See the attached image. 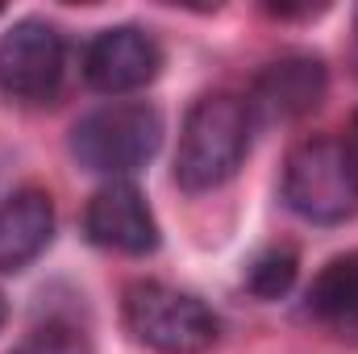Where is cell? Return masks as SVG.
<instances>
[{"label":"cell","instance_id":"obj_1","mask_svg":"<svg viewBox=\"0 0 358 354\" xmlns=\"http://www.w3.org/2000/svg\"><path fill=\"white\" fill-rule=\"evenodd\" d=\"M250 150V108L229 92L200 96L179 134L176 183L187 192H208L234 176Z\"/></svg>","mask_w":358,"mask_h":354},{"label":"cell","instance_id":"obj_2","mask_svg":"<svg viewBox=\"0 0 358 354\" xmlns=\"http://www.w3.org/2000/svg\"><path fill=\"white\" fill-rule=\"evenodd\" d=\"M283 200L296 217L338 225L358 208V155L338 138L300 142L283 167Z\"/></svg>","mask_w":358,"mask_h":354},{"label":"cell","instance_id":"obj_3","mask_svg":"<svg viewBox=\"0 0 358 354\" xmlns=\"http://www.w3.org/2000/svg\"><path fill=\"white\" fill-rule=\"evenodd\" d=\"M159 142H163V117L142 100L104 104L71 129V155L96 176H129L146 167Z\"/></svg>","mask_w":358,"mask_h":354},{"label":"cell","instance_id":"obj_4","mask_svg":"<svg viewBox=\"0 0 358 354\" xmlns=\"http://www.w3.org/2000/svg\"><path fill=\"white\" fill-rule=\"evenodd\" d=\"M125 325L159 354H204L217 342V317L167 283H134L125 292Z\"/></svg>","mask_w":358,"mask_h":354},{"label":"cell","instance_id":"obj_5","mask_svg":"<svg viewBox=\"0 0 358 354\" xmlns=\"http://www.w3.org/2000/svg\"><path fill=\"white\" fill-rule=\"evenodd\" d=\"M63 63H67V50L59 29L38 17L17 21L0 38V88L13 100H25V104L50 100L63 84Z\"/></svg>","mask_w":358,"mask_h":354},{"label":"cell","instance_id":"obj_6","mask_svg":"<svg viewBox=\"0 0 358 354\" xmlns=\"http://www.w3.org/2000/svg\"><path fill=\"white\" fill-rule=\"evenodd\" d=\"M163 67V50L159 42L138 29V25H117L96 34L84 55V76L96 92L121 96V92H138L146 88Z\"/></svg>","mask_w":358,"mask_h":354},{"label":"cell","instance_id":"obj_7","mask_svg":"<svg viewBox=\"0 0 358 354\" xmlns=\"http://www.w3.org/2000/svg\"><path fill=\"white\" fill-rule=\"evenodd\" d=\"M84 229H88V238L96 246L121 250V255H150V250L159 246L155 213H150L146 196H142L134 183H125V179L104 183V187L88 200Z\"/></svg>","mask_w":358,"mask_h":354},{"label":"cell","instance_id":"obj_8","mask_svg":"<svg viewBox=\"0 0 358 354\" xmlns=\"http://www.w3.org/2000/svg\"><path fill=\"white\" fill-rule=\"evenodd\" d=\"M329 88L325 63L313 55H283L267 63L255 80V92L246 100L250 113H259L263 121H296L304 113H313Z\"/></svg>","mask_w":358,"mask_h":354},{"label":"cell","instance_id":"obj_9","mask_svg":"<svg viewBox=\"0 0 358 354\" xmlns=\"http://www.w3.org/2000/svg\"><path fill=\"white\" fill-rule=\"evenodd\" d=\"M55 234V204L42 187H21L0 204V271L29 267Z\"/></svg>","mask_w":358,"mask_h":354},{"label":"cell","instance_id":"obj_10","mask_svg":"<svg viewBox=\"0 0 358 354\" xmlns=\"http://www.w3.org/2000/svg\"><path fill=\"white\" fill-rule=\"evenodd\" d=\"M308 313L338 338L358 342V250L321 267L308 288Z\"/></svg>","mask_w":358,"mask_h":354},{"label":"cell","instance_id":"obj_11","mask_svg":"<svg viewBox=\"0 0 358 354\" xmlns=\"http://www.w3.org/2000/svg\"><path fill=\"white\" fill-rule=\"evenodd\" d=\"M292 283H296V250L292 246H267L246 267V288L259 300H279Z\"/></svg>","mask_w":358,"mask_h":354},{"label":"cell","instance_id":"obj_12","mask_svg":"<svg viewBox=\"0 0 358 354\" xmlns=\"http://www.w3.org/2000/svg\"><path fill=\"white\" fill-rule=\"evenodd\" d=\"M13 354H92V346L76 325L50 321V325H38L34 334H25L13 346Z\"/></svg>","mask_w":358,"mask_h":354},{"label":"cell","instance_id":"obj_13","mask_svg":"<svg viewBox=\"0 0 358 354\" xmlns=\"http://www.w3.org/2000/svg\"><path fill=\"white\" fill-rule=\"evenodd\" d=\"M4 317H8V304H4V292H0V325H4Z\"/></svg>","mask_w":358,"mask_h":354}]
</instances>
